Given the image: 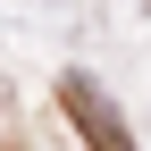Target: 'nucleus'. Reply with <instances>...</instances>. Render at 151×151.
Segmentation results:
<instances>
[{"instance_id":"nucleus-1","label":"nucleus","mask_w":151,"mask_h":151,"mask_svg":"<svg viewBox=\"0 0 151 151\" xmlns=\"http://www.w3.org/2000/svg\"><path fill=\"white\" fill-rule=\"evenodd\" d=\"M59 109L76 118V134H84L92 151H134V134H126V118L92 92V76H59Z\"/></svg>"}]
</instances>
